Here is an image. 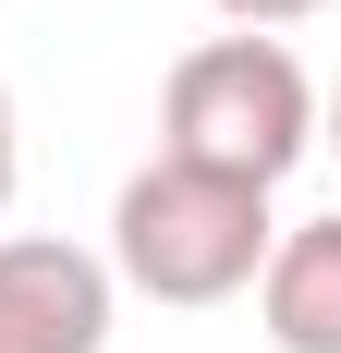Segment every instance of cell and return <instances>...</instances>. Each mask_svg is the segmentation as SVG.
<instances>
[{
    "label": "cell",
    "mask_w": 341,
    "mask_h": 353,
    "mask_svg": "<svg viewBox=\"0 0 341 353\" xmlns=\"http://www.w3.org/2000/svg\"><path fill=\"white\" fill-rule=\"evenodd\" d=\"M317 146V85L280 37H207L170 61V98H159V159L183 171H220V183H256L269 195L293 159Z\"/></svg>",
    "instance_id": "cell-1"
},
{
    "label": "cell",
    "mask_w": 341,
    "mask_h": 353,
    "mask_svg": "<svg viewBox=\"0 0 341 353\" xmlns=\"http://www.w3.org/2000/svg\"><path fill=\"white\" fill-rule=\"evenodd\" d=\"M269 195L220 171H183V159H146L110 208V281H135L146 305H232L256 268H269Z\"/></svg>",
    "instance_id": "cell-2"
},
{
    "label": "cell",
    "mask_w": 341,
    "mask_h": 353,
    "mask_svg": "<svg viewBox=\"0 0 341 353\" xmlns=\"http://www.w3.org/2000/svg\"><path fill=\"white\" fill-rule=\"evenodd\" d=\"M110 256L61 232H12L0 244V353H110Z\"/></svg>",
    "instance_id": "cell-3"
},
{
    "label": "cell",
    "mask_w": 341,
    "mask_h": 353,
    "mask_svg": "<svg viewBox=\"0 0 341 353\" xmlns=\"http://www.w3.org/2000/svg\"><path fill=\"white\" fill-rule=\"evenodd\" d=\"M256 317H269L280 353H341V208L269 244V268H256Z\"/></svg>",
    "instance_id": "cell-4"
},
{
    "label": "cell",
    "mask_w": 341,
    "mask_h": 353,
    "mask_svg": "<svg viewBox=\"0 0 341 353\" xmlns=\"http://www.w3.org/2000/svg\"><path fill=\"white\" fill-rule=\"evenodd\" d=\"M207 12H232V25H256V37H269V25H305L317 0H207Z\"/></svg>",
    "instance_id": "cell-5"
},
{
    "label": "cell",
    "mask_w": 341,
    "mask_h": 353,
    "mask_svg": "<svg viewBox=\"0 0 341 353\" xmlns=\"http://www.w3.org/2000/svg\"><path fill=\"white\" fill-rule=\"evenodd\" d=\"M12 183H25V134H12V85H0V208H12Z\"/></svg>",
    "instance_id": "cell-6"
},
{
    "label": "cell",
    "mask_w": 341,
    "mask_h": 353,
    "mask_svg": "<svg viewBox=\"0 0 341 353\" xmlns=\"http://www.w3.org/2000/svg\"><path fill=\"white\" fill-rule=\"evenodd\" d=\"M329 146H341V98H329Z\"/></svg>",
    "instance_id": "cell-7"
}]
</instances>
